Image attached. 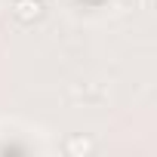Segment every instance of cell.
I'll use <instances>...</instances> for the list:
<instances>
[{
  "instance_id": "cell-3",
  "label": "cell",
  "mask_w": 157,
  "mask_h": 157,
  "mask_svg": "<svg viewBox=\"0 0 157 157\" xmlns=\"http://www.w3.org/2000/svg\"><path fill=\"white\" fill-rule=\"evenodd\" d=\"M90 3H105V0H90Z\"/></svg>"
},
{
  "instance_id": "cell-2",
  "label": "cell",
  "mask_w": 157,
  "mask_h": 157,
  "mask_svg": "<svg viewBox=\"0 0 157 157\" xmlns=\"http://www.w3.org/2000/svg\"><path fill=\"white\" fill-rule=\"evenodd\" d=\"M96 151V142L90 136H68L65 139V154L68 157H86Z\"/></svg>"
},
{
  "instance_id": "cell-1",
  "label": "cell",
  "mask_w": 157,
  "mask_h": 157,
  "mask_svg": "<svg viewBox=\"0 0 157 157\" xmlns=\"http://www.w3.org/2000/svg\"><path fill=\"white\" fill-rule=\"evenodd\" d=\"M13 16L22 25H34L43 19V0H13Z\"/></svg>"
}]
</instances>
